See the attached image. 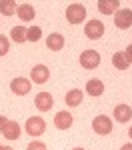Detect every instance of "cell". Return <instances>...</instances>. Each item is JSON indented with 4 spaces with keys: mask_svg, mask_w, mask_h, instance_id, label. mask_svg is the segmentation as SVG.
<instances>
[{
    "mask_svg": "<svg viewBox=\"0 0 132 150\" xmlns=\"http://www.w3.org/2000/svg\"><path fill=\"white\" fill-rule=\"evenodd\" d=\"M128 134H130V138H132V128H130V132H128Z\"/></svg>",
    "mask_w": 132,
    "mask_h": 150,
    "instance_id": "obj_28",
    "label": "cell"
},
{
    "mask_svg": "<svg viewBox=\"0 0 132 150\" xmlns=\"http://www.w3.org/2000/svg\"><path fill=\"white\" fill-rule=\"evenodd\" d=\"M10 36H12L14 42H24V40H26V28H24V26H14Z\"/></svg>",
    "mask_w": 132,
    "mask_h": 150,
    "instance_id": "obj_20",
    "label": "cell"
},
{
    "mask_svg": "<svg viewBox=\"0 0 132 150\" xmlns=\"http://www.w3.org/2000/svg\"><path fill=\"white\" fill-rule=\"evenodd\" d=\"M114 24L118 26L120 30L130 28V26H132V10H128V8L118 10V12H116V16H114Z\"/></svg>",
    "mask_w": 132,
    "mask_h": 150,
    "instance_id": "obj_6",
    "label": "cell"
},
{
    "mask_svg": "<svg viewBox=\"0 0 132 150\" xmlns=\"http://www.w3.org/2000/svg\"><path fill=\"white\" fill-rule=\"evenodd\" d=\"M34 104L36 108L40 110V112H46V110H50L52 108V96H50V92H38L34 98Z\"/></svg>",
    "mask_w": 132,
    "mask_h": 150,
    "instance_id": "obj_8",
    "label": "cell"
},
{
    "mask_svg": "<svg viewBox=\"0 0 132 150\" xmlns=\"http://www.w3.org/2000/svg\"><path fill=\"white\" fill-rule=\"evenodd\" d=\"M82 90H76V88H74V90H70V92L66 94V104H68V106H78V104L82 102Z\"/></svg>",
    "mask_w": 132,
    "mask_h": 150,
    "instance_id": "obj_19",
    "label": "cell"
},
{
    "mask_svg": "<svg viewBox=\"0 0 132 150\" xmlns=\"http://www.w3.org/2000/svg\"><path fill=\"white\" fill-rule=\"evenodd\" d=\"M10 88L14 94H18V96H24V94L30 92V80H26V78H14V80L10 82Z\"/></svg>",
    "mask_w": 132,
    "mask_h": 150,
    "instance_id": "obj_9",
    "label": "cell"
},
{
    "mask_svg": "<svg viewBox=\"0 0 132 150\" xmlns=\"http://www.w3.org/2000/svg\"><path fill=\"white\" fill-rule=\"evenodd\" d=\"M0 150H12L10 146H0Z\"/></svg>",
    "mask_w": 132,
    "mask_h": 150,
    "instance_id": "obj_27",
    "label": "cell"
},
{
    "mask_svg": "<svg viewBox=\"0 0 132 150\" xmlns=\"http://www.w3.org/2000/svg\"><path fill=\"white\" fill-rule=\"evenodd\" d=\"M84 34H86V38H90V40H98L100 36L104 34V24L100 22V20H90V22H86Z\"/></svg>",
    "mask_w": 132,
    "mask_h": 150,
    "instance_id": "obj_3",
    "label": "cell"
},
{
    "mask_svg": "<svg viewBox=\"0 0 132 150\" xmlns=\"http://www.w3.org/2000/svg\"><path fill=\"white\" fill-rule=\"evenodd\" d=\"M2 134H4V136H6L8 140H18V136H20V126H18V122H14V120H8V124L4 126Z\"/></svg>",
    "mask_w": 132,
    "mask_h": 150,
    "instance_id": "obj_13",
    "label": "cell"
},
{
    "mask_svg": "<svg viewBox=\"0 0 132 150\" xmlns=\"http://www.w3.org/2000/svg\"><path fill=\"white\" fill-rule=\"evenodd\" d=\"M54 126L58 128V130H68V128L72 126V116H70V112H66V110L58 112V114H56V118H54Z\"/></svg>",
    "mask_w": 132,
    "mask_h": 150,
    "instance_id": "obj_10",
    "label": "cell"
},
{
    "mask_svg": "<svg viewBox=\"0 0 132 150\" xmlns=\"http://www.w3.org/2000/svg\"><path fill=\"white\" fill-rule=\"evenodd\" d=\"M8 48H10V44H8V38L0 34V56H4V54L8 52Z\"/></svg>",
    "mask_w": 132,
    "mask_h": 150,
    "instance_id": "obj_22",
    "label": "cell"
},
{
    "mask_svg": "<svg viewBox=\"0 0 132 150\" xmlns=\"http://www.w3.org/2000/svg\"><path fill=\"white\" fill-rule=\"evenodd\" d=\"M16 10H18V4L14 0H0V12L4 16H12Z\"/></svg>",
    "mask_w": 132,
    "mask_h": 150,
    "instance_id": "obj_17",
    "label": "cell"
},
{
    "mask_svg": "<svg viewBox=\"0 0 132 150\" xmlns=\"http://www.w3.org/2000/svg\"><path fill=\"white\" fill-rule=\"evenodd\" d=\"M124 54H126V60H128V62H132V44L126 48V52H124Z\"/></svg>",
    "mask_w": 132,
    "mask_h": 150,
    "instance_id": "obj_25",
    "label": "cell"
},
{
    "mask_svg": "<svg viewBox=\"0 0 132 150\" xmlns=\"http://www.w3.org/2000/svg\"><path fill=\"white\" fill-rule=\"evenodd\" d=\"M28 150H46V144H42V142H30Z\"/></svg>",
    "mask_w": 132,
    "mask_h": 150,
    "instance_id": "obj_23",
    "label": "cell"
},
{
    "mask_svg": "<svg viewBox=\"0 0 132 150\" xmlns=\"http://www.w3.org/2000/svg\"><path fill=\"white\" fill-rule=\"evenodd\" d=\"M72 150H84V148H72Z\"/></svg>",
    "mask_w": 132,
    "mask_h": 150,
    "instance_id": "obj_29",
    "label": "cell"
},
{
    "mask_svg": "<svg viewBox=\"0 0 132 150\" xmlns=\"http://www.w3.org/2000/svg\"><path fill=\"white\" fill-rule=\"evenodd\" d=\"M18 18L24 20V22H30V20H34V6L32 4H22V6H18Z\"/></svg>",
    "mask_w": 132,
    "mask_h": 150,
    "instance_id": "obj_14",
    "label": "cell"
},
{
    "mask_svg": "<svg viewBox=\"0 0 132 150\" xmlns=\"http://www.w3.org/2000/svg\"><path fill=\"white\" fill-rule=\"evenodd\" d=\"M114 118L118 120V122H128L132 118V110L128 104H120V106H116L114 108Z\"/></svg>",
    "mask_w": 132,
    "mask_h": 150,
    "instance_id": "obj_12",
    "label": "cell"
},
{
    "mask_svg": "<svg viewBox=\"0 0 132 150\" xmlns=\"http://www.w3.org/2000/svg\"><path fill=\"white\" fill-rule=\"evenodd\" d=\"M120 150H132V144H124V146H122Z\"/></svg>",
    "mask_w": 132,
    "mask_h": 150,
    "instance_id": "obj_26",
    "label": "cell"
},
{
    "mask_svg": "<svg viewBox=\"0 0 132 150\" xmlns=\"http://www.w3.org/2000/svg\"><path fill=\"white\" fill-rule=\"evenodd\" d=\"M92 130H94L96 134H100V136L110 134V130H112V120H110L108 116H96L94 120H92Z\"/></svg>",
    "mask_w": 132,
    "mask_h": 150,
    "instance_id": "obj_4",
    "label": "cell"
},
{
    "mask_svg": "<svg viewBox=\"0 0 132 150\" xmlns=\"http://www.w3.org/2000/svg\"><path fill=\"white\" fill-rule=\"evenodd\" d=\"M40 36H42V30H40L38 26H30V28L26 30V40H30V42H38Z\"/></svg>",
    "mask_w": 132,
    "mask_h": 150,
    "instance_id": "obj_21",
    "label": "cell"
},
{
    "mask_svg": "<svg viewBox=\"0 0 132 150\" xmlns=\"http://www.w3.org/2000/svg\"><path fill=\"white\" fill-rule=\"evenodd\" d=\"M66 18H68L70 24L84 22V18H86V8H84L82 4H70V6L66 8Z\"/></svg>",
    "mask_w": 132,
    "mask_h": 150,
    "instance_id": "obj_1",
    "label": "cell"
},
{
    "mask_svg": "<svg viewBox=\"0 0 132 150\" xmlns=\"http://www.w3.org/2000/svg\"><path fill=\"white\" fill-rule=\"evenodd\" d=\"M46 46L50 48V50H62V46H64V36L58 34V32L50 34L46 38Z\"/></svg>",
    "mask_w": 132,
    "mask_h": 150,
    "instance_id": "obj_15",
    "label": "cell"
},
{
    "mask_svg": "<svg viewBox=\"0 0 132 150\" xmlns=\"http://www.w3.org/2000/svg\"><path fill=\"white\" fill-rule=\"evenodd\" d=\"M80 64H82V68H86V70L96 68V66L100 64V54H98L96 50H86V52H82V56H80Z\"/></svg>",
    "mask_w": 132,
    "mask_h": 150,
    "instance_id": "obj_5",
    "label": "cell"
},
{
    "mask_svg": "<svg viewBox=\"0 0 132 150\" xmlns=\"http://www.w3.org/2000/svg\"><path fill=\"white\" fill-rule=\"evenodd\" d=\"M44 130H46V122L40 116H32L26 120V132L30 136H40V134H44Z\"/></svg>",
    "mask_w": 132,
    "mask_h": 150,
    "instance_id": "obj_2",
    "label": "cell"
},
{
    "mask_svg": "<svg viewBox=\"0 0 132 150\" xmlns=\"http://www.w3.org/2000/svg\"><path fill=\"white\" fill-rule=\"evenodd\" d=\"M6 124H8V118H6V116H0V132L4 130V126H6Z\"/></svg>",
    "mask_w": 132,
    "mask_h": 150,
    "instance_id": "obj_24",
    "label": "cell"
},
{
    "mask_svg": "<svg viewBox=\"0 0 132 150\" xmlns=\"http://www.w3.org/2000/svg\"><path fill=\"white\" fill-rule=\"evenodd\" d=\"M118 6H120L118 0H98V4H96V8L102 14H114L118 10Z\"/></svg>",
    "mask_w": 132,
    "mask_h": 150,
    "instance_id": "obj_11",
    "label": "cell"
},
{
    "mask_svg": "<svg viewBox=\"0 0 132 150\" xmlns=\"http://www.w3.org/2000/svg\"><path fill=\"white\" fill-rule=\"evenodd\" d=\"M86 92L90 94V96H100V94L104 92V84L100 80H96V78H92V80H88V84H86Z\"/></svg>",
    "mask_w": 132,
    "mask_h": 150,
    "instance_id": "obj_16",
    "label": "cell"
},
{
    "mask_svg": "<svg viewBox=\"0 0 132 150\" xmlns=\"http://www.w3.org/2000/svg\"><path fill=\"white\" fill-rule=\"evenodd\" d=\"M112 64H114L118 70H126L130 62L126 60V54H124V52H114V56H112Z\"/></svg>",
    "mask_w": 132,
    "mask_h": 150,
    "instance_id": "obj_18",
    "label": "cell"
},
{
    "mask_svg": "<svg viewBox=\"0 0 132 150\" xmlns=\"http://www.w3.org/2000/svg\"><path fill=\"white\" fill-rule=\"evenodd\" d=\"M30 76H32V82L34 84H44L50 76V70L44 66V64H36L34 68L30 70Z\"/></svg>",
    "mask_w": 132,
    "mask_h": 150,
    "instance_id": "obj_7",
    "label": "cell"
}]
</instances>
